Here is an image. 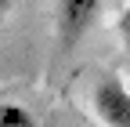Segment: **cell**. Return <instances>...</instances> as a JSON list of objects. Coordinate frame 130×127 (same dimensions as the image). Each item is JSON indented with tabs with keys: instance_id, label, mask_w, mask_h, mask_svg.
Listing matches in <instances>:
<instances>
[{
	"instance_id": "6da1fadb",
	"label": "cell",
	"mask_w": 130,
	"mask_h": 127,
	"mask_svg": "<svg viewBox=\"0 0 130 127\" xmlns=\"http://www.w3.org/2000/svg\"><path fill=\"white\" fill-rule=\"evenodd\" d=\"M101 4L105 0H58V7H54V33H58V47L61 51H72L94 29V22L101 18Z\"/></svg>"
},
{
	"instance_id": "7a4b0ae2",
	"label": "cell",
	"mask_w": 130,
	"mask_h": 127,
	"mask_svg": "<svg viewBox=\"0 0 130 127\" xmlns=\"http://www.w3.org/2000/svg\"><path fill=\"white\" fill-rule=\"evenodd\" d=\"M90 109H94V120L108 127H130V87L119 73H105L94 84Z\"/></svg>"
},
{
	"instance_id": "3957f363",
	"label": "cell",
	"mask_w": 130,
	"mask_h": 127,
	"mask_svg": "<svg viewBox=\"0 0 130 127\" xmlns=\"http://www.w3.org/2000/svg\"><path fill=\"white\" fill-rule=\"evenodd\" d=\"M0 127H36V116L18 102H0Z\"/></svg>"
},
{
	"instance_id": "277c9868",
	"label": "cell",
	"mask_w": 130,
	"mask_h": 127,
	"mask_svg": "<svg viewBox=\"0 0 130 127\" xmlns=\"http://www.w3.org/2000/svg\"><path fill=\"white\" fill-rule=\"evenodd\" d=\"M116 36L123 40V47L130 51V4H123V11H119V18H116Z\"/></svg>"
},
{
	"instance_id": "5b68a950",
	"label": "cell",
	"mask_w": 130,
	"mask_h": 127,
	"mask_svg": "<svg viewBox=\"0 0 130 127\" xmlns=\"http://www.w3.org/2000/svg\"><path fill=\"white\" fill-rule=\"evenodd\" d=\"M14 15V0H0V29L7 26V18Z\"/></svg>"
}]
</instances>
